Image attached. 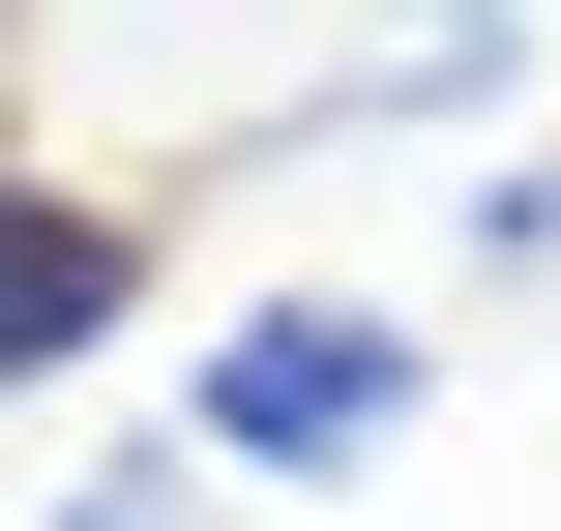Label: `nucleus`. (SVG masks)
I'll use <instances>...</instances> for the list:
<instances>
[{"label":"nucleus","instance_id":"f257e3e1","mask_svg":"<svg viewBox=\"0 0 561 531\" xmlns=\"http://www.w3.org/2000/svg\"><path fill=\"white\" fill-rule=\"evenodd\" d=\"M414 414H444V355H414L385 296H237V325L178 355V443H207V473H385Z\"/></svg>","mask_w":561,"mask_h":531},{"label":"nucleus","instance_id":"7ed1b4c3","mask_svg":"<svg viewBox=\"0 0 561 531\" xmlns=\"http://www.w3.org/2000/svg\"><path fill=\"white\" fill-rule=\"evenodd\" d=\"M30 531H207V443H118L89 503H30Z\"/></svg>","mask_w":561,"mask_h":531},{"label":"nucleus","instance_id":"f03ea898","mask_svg":"<svg viewBox=\"0 0 561 531\" xmlns=\"http://www.w3.org/2000/svg\"><path fill=\"white\" fill-rule=\"evenodd\" d=\"M148 325V207L118 177H0V384H89Z\"/></svg>","mask_w":561,"mask_h":531},{"label":"nucleus","instance_id":"20e7f679","mask_svg":"<svg viewBox=\"0 0 561 531\" xmlns=\"http://www.w3.org/2000/svg\"><path fill=\"white\" fill-rule=\"evenodd\" d=\"M473 266H561V148H533V177H503V207H473Z\"/></svg>","mask_w":561,"mask_h":531}]
</instances>
